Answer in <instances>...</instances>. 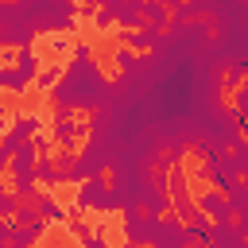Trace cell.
Listing matches in <instances>:
<instances>
[{
    "label": "cell",
    "instance_id": "3957f363",
    "mask_svg": "<svg viewBox=\"0 0 248 248\" xmlns=\"http://www.w3.org/2000/svg\"><path fill=\"white\" fill-rule=\"evenodd\" d=\"M39 31L31 27V19L23 16V8L19 4H4L0 8V43L4 46H31V39H35Z\"/></svg>",
    "mask_w": 248,
    "mask_h": 248
},
{
    "label": "cell",
    "instance_id": "4fadbf2b",
    "mask_svg": "<svg viewBox=\"0 0 248 248\" xmlns=\"http://www.w3.org/2000/svg\"><path fill=\"white\" fill-rule=\"evenodd\" d=\"M35 159H39V151H35L31 143H23V147L12 155V163H8L12 182H19V178H35Z\"/></svg>",
    "mask_w": 248,
    "mask_h": 248
},
{
    "label": "cell",
    "instance_id": "1f68e13d",
    "mask_svg": "<svg viewBox=\"0 0 248 248\" xmlns=\"http://www.w3.org/2000/svg\"><path fill=\"white\" fill-rule=\"evenodd\" d=\"M8 163H12V155H8V151H4V147H0V174H4V170H8Z\"/></svg>",
    "mask_w": 248,
    "mask_h": 248
},
{
    "label": "cell",
    "instance_id": "603a6c76",
    "mask_svg": "<svg viewBox=\"0 0 248 248\" xmlns=\"http://www.w3.org/2000/svg\"><path fill=\"white\" fill-rule=\"evenodd\" d=\"M35 221H43L39 205H35V202H19V209L12 213V225H35Z\"/></svg>",
    "mask_w": 248,
    "mask_h": 248
},
{
    "label": "cell",
    "instance_id": "f546056e",
    "mask_svg": "<svg viewBox=\"0 0 248 248\" xmlns=\"http://www.w3.org/2000/svg\"><path fill=\"white\" fill-rule=\"evenodd\" d=\"M186 4H190V0H163V8H167V12H182Z\"/></svg>",
    "mask_w": 248,
    "mask_h": 248
},
{
    "label": "cell",
    "instance_id": "ba28073f",
    "mask_svg": "<svg viewBox=\"0 0 248 248\" xmlns=\"http://www.w3.org/2000/svg\"><path fill=\"white\" fill-rule=\"evenodd\" d=\"M85 128H89V124H78V120H74V112H58V108H54V124H50V140H54V143H58L62 151H70V147L78 143V136H81Z\"/></svg>",
    "mask_w": 248,
    "mask_h": 248
},
{
    "label": "cell",
    "instance_id": "cb8c5ba5",
    "mask_svg": "<svg viewBox=\"0 0 248 248\" xmlns=\"http://www.w3.org/2000/svg\"><path fill=\"white\" fill-rule=\"evenodd\" d=\"M12 190H16L19 202H35L39 198V182L35 178H19V182H12Z\"/></svg>",
    "mask_w": 248,
    "mask_h": 248
},
{
    "label": "cell",
    "instance_id": "30bf717a",
    "mask_svg": "<svg viewBox=\"0 0 248 248\" xmlns=\"http://www.w3.org/2000/svg\"><path fill=\"white\" fill-rule=\"evenodd\" d=\"M116 35H120V46H128V50H155V46H163V31H155L151 23H143L136 31H116Z\"/></svg>",
    "mask_w": 248,
    "mask_h": 248
},
{
    "label": "cell",
    "instance_id": "8992f818",
    "mask_svg": "<svg viewBox=\"0 0 248 248\" xmlns=\"http://www.w3.org/2000/svg\"><path fill=\"white\" fill-rule=\"evenodd\" d=\"M202 174H205V182H209L213 190H221V194L236 182V170H232V163H229V151H209L205 163H202Z\"/></svg>",
    "mask_w": 248,
    "mask_h": 248
},
{
    "label": "cell",
    "instance_id": "d6a6232c",
    "mask_svg": "<svg viewBox=\"0 0 248 248\" xmlns=\"http://www.w3.org/2000/svg\"><path fill=\"white\" fill-rule=\"evenodd\" d=\"M89 4V12H97V8H105V0H85Z\"/></svg>",
    "mask_w": 248,
    "mask_h": 248
},
{
    "label": "cell",
    "instance_id": "7402d4cb",
    "mask_svg": "<svg viewBox=\"0 0 248 248\" xmlns=\"http://www.w3.org/2000/svg\"><path fill=\"white\" fill-rule=\"evenodd\" d=\"M58 78H62V66H46V70L35 74V89H39V93H50V89L58 85Z\"/></svg>",
    "mask_w": 248,
    "mask_h": 248
},
{
    "label": "cell",
    "instance_id": "9c48e42d",
    "mask_svg": "<svg viewBox=\"0 0 248 248\" xmlns=\"http://www.w3.org/2000/svg\"><path fill=\"white\" fill-rule=\"evenodd\" d=\"M194 202H198V209L209 217V225H229V221H232V209H229V202H225L221 190H202Z\"/></svg>",
    "mask_w": 248,
    "mask_h": 248
},
{
    "label": "cell",
    "instance_id": "4dcf8cb0",
    "mask_svg": "<svg viewBox=\"0 0 248 248\" xmlns=\"http://www.w3.org/2000/svg\"><path fill=\"white\" fill-rule=\"evenodd\" d=\"M8 236H12V221H0V244H8Z\"/></svg>",
    "mask_w": 248,
    "mask_h": 248
},
{
    "label": "cell",
    "instance_id": "e0dca14e",
    "mask_svg": "<svg viewBox=\"0 0 248 248\" xmlns=\"http://www.w3.org/2000/svg\"><path fill=\"white\" fill-rule=\"evenodd\" d=\"M244 78H248V62H229V66H225V70L217 74V85L232 93V89H236V85H240Z\"/></svg>",
    "mask_w": 248,
    "mask_h": 248
},
{
    "label": "cell",
    "instance_id": "d4e9b609",
    "mask_svg": "<svg viewBox=\"0 0 248 248\" xmlns=\"http://www.w3.org/2000/svg\"><path fill=\"white\" fill-rule=\"evenodd\" d=\"M112 62L120 66V74H132V70L140 66V58H136V50H128V46H120V50L112 54Z\"/></svg>",
    "mask_w": 248,
    "mask_h": 248
},
{
    "label": "cell",
    "instance_id": "836d02e7",
    "mask_svg": "<svg viewBox=\"0 0 248 248\" xmlns=\"http://www.w3.org/2000/svg\"><path fill=\"white\" fill-rule=\"evenodd\" d=\"M186 248H209V244H205V240H190Z\"/></svg>",
    "mask_w": 248,
    "mask_h": 248
},
{
    "label": "cell",
    "instance_id": "ffe728a7",
    "mask_svg": "<svg viewBox=\"0 0 248 248\" xmlns=\"http://www.w3.org/2000/svg\"><path fill=\"white\" fill-rule=\"evenodd\" d=\"M229 163H232L236 178H244V174H248V140H236V143L229 147Z\"/></svg>",
    "mask_w": 248,
    "mask_h": 248
},
{
    "label": "cell",
    "instance_id": "7a4b0ae2",
    "mask_svg": "<svg viewBox=\"0 0 248 248\" xmlns=\"http://www.w3.org/2000/svg\"><path fill=\"white\" fill-rule=\"evenodd\" d=\"M105 167H108V147H105L101 136H89L85 147L74 151V170H70L66 186H78V182H85V178H93V174H105Z\"/></svg>",
    "mask_w": 248,
    "mask_h": 248
},
{
    "label": "cell",
    "instance_id": "ac0fdd59",
    "mask_svg": "<svg viewBox=\"0 0 248 248\" xmlns=\"http://www.w3.org/2000/svg\"><path fill=\"white\" fill-rule=\"evenodd\" d=\"M35 182H39V186H54V182H58V167H54L50 155H39V159H35Z\"/></svg>",
    "mask_w": 248,
    "mask_h": 248
},
{
    "label": "cell",
    "instance_id": "f1b7e54d",
    "mask_svg": "<svg viewBox=\"0 0 248 248\" xmlns=\"http://www.w3.org/2000/svg\"><path fill=\"white\" fill-rule=\"evenodd\" d=\"M232 225H236V232H240V236H248V209H244V213H236V217H232Z\"/></svg>",
    "mask_w": 248,
    "mask_h": 248
},
{
    "label": "cell",
    "instance_id": "8fae6325",
    "mask_svg": "<svg viewBox=\"0 0 248 248\" xmlns=\"http://www.w3.org/2000/svg\"><path fill=\"white\" fill-rule=\"evenodd\" d=\"M186 244H190V229H186L178 217H167V221H159L155 248H186Z\"/></svg>",
    "mask_w": 248,
    "mask_h": 248
},
{
    "label": "cell",
    "instance_id": "484cf974",
    "mask_svg": "<svg viewBox=\"0 0 248 248\" xmlns=\"http://www.w3.org/2000/svg\"><path fill=\"white\" fill-rule=\"evenodd\" d=\"M19 209V198H16V190H0V217H12Z\"/></svg>",
    "mask_w": 248,
    "mask_h": 248
},
{
    "label": "cell",
    "instance_id": "277c9868",
    "mask_svg": "<svg viewBox=\"0 0 248 248\" xmlns=\"http://www.w3.org/2000/svg\"><path fill=\"white\" fill-rule=\"evenodd\" d=\"M159 221H163V217H155V213H147V209H128V213H124V240H128V248H147V244H155Z\"/></svg>",
    "mask_w": 248,
    "mask_h": 248
},
{
    "label": "cell",
    "instance_id": "52a82bcc",
    "mask_svg": "<svg viewBox=\"0 0 248 248\" xmlns=\"http://www.w3.org/2000/svg\"><path fill=\"white\" fill-rule=\"evenodd\" d=\"M101 12H108L112 23H116L120 31H136V27H143V0H105Z\"/></svg>",
    "mask_w": 248,
    "mask_h": 248
},
{
    "label": "cell",
    "instance_id": "83f0119b",
    "mask_svg": "<svg viewBox=\"0 0 248 248\" xmlns=\"http://www.w3.org/2000/svg\"><path fill=\"white\" fill-rule=\"evenodd\" d=\"M81 240V248H108V240L101 236V232H85V236H78Z\"/></svg>",
    "mask_w": 248,
    "mask_h": 248
},
{
    "label": "cell",
    "instance_id": "44dd1931",
    "mask_svg": "<svg viewBox=\"0 0 248 248\" xmlns=\"http://www.w3.org/2000/svg\"><path fill=\"white\" fill-rule=\"evenodd\" d=\"M31 81L27 78H19V70L16 66H0V89H8V93H23Z\"/></svg>",
    "mask_w": 248,
    "mask_h": 248
},
{
    "label": "cell",
    "instance_id": "5b68a950",
    "mask_svg": "<svg viewBox=\"0 0 248 248\" xmlns=\"http://www.w3.org/2000/svg\"><path fill=\"white\" fill-rule=\"evenodd\" d=\"M74 209H78V213H105V209H108V178H105V174H93V178L78 182Z\"/></svg>",
    "mask_w": 248,
    "mask_h": 248
},
{
    "label": "cell",
    "instance_id": "6da1fadb",
    "mask_svg": "<svg viewBox=\"0 0 248 248\" xmlns=\"http://www.w3.org/2000/svg\"><path fill=\"white\" fill-rule=\"evenodd\" d=\"M46 97L54 101L58 112H93V108H105V105H108L112 81L97 70L89 43H78V46H74L70 70L58 78V85H54Z\"/></svg>",
    "mask_w": 248,
    "mask_h": 248
},
{
    "label": "cell",
    "instance_id": "d6986e66",
    "mask_svg": "<svg viewBox=\"0 0 248 248\" xmlns=\"http://www.w3.org/2000/svg\"><path fill=\"white\" fill-rule=\"evenodd\" d=\"M35 205H39V213H43V221H70V213L50 198V194H39L35 198Z\"/></svg>",
    "mask_w": 248,
    "mask_h": 248
},
{
    "label": "cell",
    "instance_id": "4316f807",
    "mask_svg": "<svg viewBox=\"0 0 248 248\" xmlns=\"http://www.w3.org/2000/svg\"><path fill=\"white\" fill-rule=\"evenodd\" d=\"M89 16H93V27H97V31H108V27H116V23H112V16H108V12H101V8H97V12H89Z\"/></svg>",
    "mask_w": 248,
    "mask_h": 248
},
{
    "label": "cell",
    "instance_id": "e575fe53",
    "mask_svg": "<svg viewBox=\"0 0 248 248\" xmlns=\"http://www.w3.org/2000/svg\"><path fill=\"white\" fill-rule=\"evenodd\" d=\"M4 4H16V0H0V8H4Z\"/></svg>",
    "mask_w": 248,
    "mask_h": 248
},
{
    "label": "cell",
    "instance_id": "2e32d148",
    "mask_svg": "<svg viewBox=\"0 0 248 248\" xmlns=\"http://www.w3.org/2000/svg\"><path fill=\"white\" fill-rule=\"evenodd\" d=\"M143 23H151L155 31L170 27V12L163 8V0H143Z\"/></svg>",
    "mask_w": 248,
    "mask_h": 248
},
{
    "label": "cell",
    "instance_id": "9a60e30c",
    "mask_svg": "<svg viewBox=\"0 0 248 248\" xmlns=\"http://www.w3.org/2000/svg\"><path fill=\"white\" fill-rule=\"evenodd\" d=\"M39 62H43V54H39L35 46H19V50H16V70H19V78H27L31 85H35V74L43 70Z\"/></svg>",
    "mask_w": 248,
    "mask_h": 248
},
{
    "label": "cell",
    "instance_id": "5bb4252c",
    "mask_svg": "<svg viewBox=\"0 0 248 248\" xmlns=\"http://www.w3.org/2000/svg\"><path fill=\"white\" fill-rule=\"evenodd\" d=\"M50 221H35V225H12V236H8V248H31L43 240Z\"/></svg>",
    "mask_w": 248,
    "mask_h": 248
},
{
    "label": "cell",
    "instance_id": "7c38bea8",
    "mask_svg": "<svg viewBox=\"0 0 248 248\" xmlns=\"http://www.w3.org/2000/svg\"><path fill=\"white\" fill-rule=\"evenodd\" d=\"M205 244H209V248H248V236H240L236 225L229 221V225H209Z\"/></svg>",
    "mask_w": 248,
    "mask_h": 248
}]
</instances>
